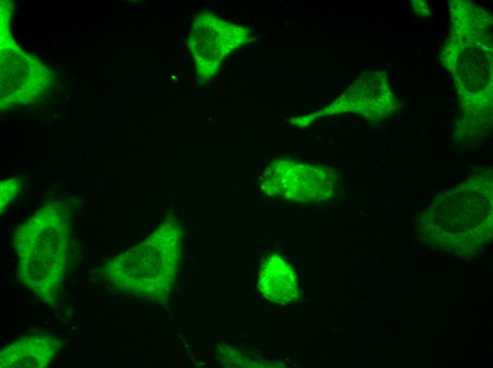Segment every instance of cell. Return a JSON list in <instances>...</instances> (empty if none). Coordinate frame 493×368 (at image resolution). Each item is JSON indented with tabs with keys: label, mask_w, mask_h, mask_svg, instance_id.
<instances>
[{
	"label": "cell",
	"mask_w": 493,
	"mask_h": 368,
	"mask_svg": "<svg viewBox=\"0 0 493 368\" xmlns=\"http://www.w3.org/2000/svg\"><path fill=\"white\" fill-rule=\"evenodd\" d=\"M61 343L44 335L26 338L1 351V367H44L58 352Z\"/></svg>",
	"instance_id": "cell-2"
},
{
	"label": "cell",
	"mask_w": 493,
	"mask_h": 368,
	"mask_svg": "<svg viewBox=\"0 0 493 368\" xmlns=\"http://www.w3.org/2000/svg\"><path fill=\"white\" fill-rule=\"evenodd\" d=\"M58 217L34 218L19 237L21 277L40 298L55 303L66 271L67 231Z\"/></svg>",
	"instance_id": "cell-1"
},
{
	"label": "cell",
	"mask_w": 493,
	"mask_h": 368,
	"mask_svg": "<svg viewBox=\"0 0 493 368\" xmlns=\"http://www.w3.org/2000/svg\"><path fill=\"white\" fill-rule=\"evenodd\" d=\"M259 284L264 296L276 303L289 304L298 296L294 272L278 257L271 258L262 268Z\"/></svg>",
	"instance_id": "cell-3"
}]
</instances>
